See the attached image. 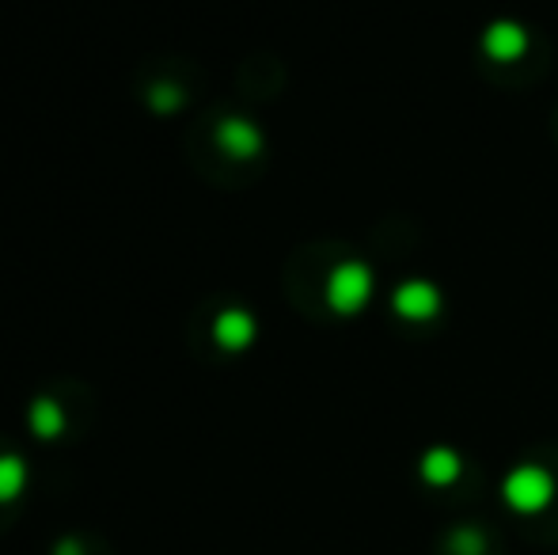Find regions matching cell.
I'll return each mask as SVG.
<instances>
[{
	"label": "cell",
	"instance_id": "3957f363",
	"mask_svg": "<svg viewBox=\"0 0 558 555\" xmlns=\"http://www.w3.org/2000/svg\"><path fill=\"white\" fill-rule=\"evenodd\" d=\"M483 50H486V58L501 61V65H513V61L524 58V50H529V31L513 20H498L486 27Z\"/></svg>",
	"mask_w": 558,
	"mask_h": 555
},
{
	"label": "cell",
	"instance_id": "5b68a950",
	"mask_svg": "<svg viewBox=\"0 0 558 555\" xmlns=\"http://www.w3.org/2000/svg\"><path fill=\"white\" fill-rule=\"evenodd\" d=\"M217 145H221L232 160H251V156L263 153V134H258V126L247 119H225L221 126H217Z\"/></svg>",
	"mask_w": 558,
	"mask_h": 555
},
{
	"label": "cell",
	"instance_id": "277c9868",
	"mask_svg": "<svg viewBox=\"0 0 558 555\" xmlns=\"http://www.w3.org/2000/svg\"><path fill=\"white\" fill-rule=\"evenodd\" d=\"M391 309L403 319H429L441 309V293H437V286H429V281H422V278L403 281V286L396 289V297H391Z\"/></svg>",
	"mask_w": 558,
	"mask_h": 555
},
{
	"label": "cell",
	"instance_id": "8992f818",
	"mask_svg": "<svg viewBox=\"0 0 558 555\" xmlns=\"http://www.w3.org/2000/svg\"><path fill=\"white\" fill-rule=\"evenodd\" d=\"M255 316L243 309H225L221 316L214 319V339L221 350H247L255 342Z\"/></svg>",
	"mask_w": 558,
	"mask_h": 555
},
{
	"label": "cell",
	"instance_id": "52a82bcc",
	"mask_svg": "<svg viewBox=\"0 0 558 555\" xmlns=\"http://www.w3.org/2000/svg\"><path fill=\"white\" fill-rule=\"evenodd\" d=\"M31 430H35V437H43V442H53V437L65 434V411H61L58 400H50V396H43V400L31 403Z\"/></svg>",
	"mask_w": 558,
	"mask_h": 555
},
{
	"label": "cell",
	"instance_id": "ba28073f",
	"mask_svg": "<svg viewBox=\"0 0 558 555\" xmlns=\"http://www.w3.org/2000/svg\"><path fill=\"white\" fill-rule=\"evenodd\" d=\"M31 472L27 460L15 457V453H0V503H15L27 487Z\"/></svg>",
	"mask_w": 558,
	"mask_h": 555
},
{
	"label": "cell",
	"instance_id": "30bf717a",
	"mask_svg": "<svg viewBox=\"0 0 558 555\" xmlns=\"http://www.w3.org/2000/svg\"><path fill=\"white\" fill-rule=\"evenodd\" d=\"M148 107H153L156 114H171L183 107V92L175 88V84H156V88H148Z\"/></svg>",
	"mask_w": 558,
	"mask_h": 555
},
{
	"label": "cell",
	"instance_id": "6da1fadb",
	"mask_svg": "<svg viewBox=\"0 0 558 555\" xmlns=\"http://www.w3.org/2000/svg\"><path fill=\"white\" fill-rule=\"evenodd\" d=\"M373 297V270L365 263H338L327 278V304L342 316L361 312Z\"/></svg>",
	"mask_w": 558,
	"mask_h": 555
},
{
	"label": "cell",
	"instance_id": "7a4b0ae2",
	"mask_svg": "<svg viewBox=\"0 0 558 555\" xmlns=\"http://www.w3.org/2000/svg\"><path fill=\"white\" fill-rule=\"evenodd\" d=\"M551 495H555V483H551V475H547L544 468L524 464V468H517V472H509L506 503L513 506V510L536 514V510H544V506L551 503Z\"/></svg>",
	"mask_w": 558,
	"mask_h": 555
},
{
	"label": "cell",
	"instance_id": "9c48e42d",
	"mask_svg": "<svg viewBox=\"0 0 558 555\" xmlns=\"http://www.w3.org/2000/svg\"><path fill=\"white\" fill-rule=\"evenodd\" d=\"M422 475L437 487H448L460 475V457L452 449H429L426 460H422Z\"/></svg>",
	"mask_w": 558,
	"mask_h": 555
},
{
	"label": "cell",
	"instance_id": "8fae6325",
	"mask_svg": "<svg viewBox=\"0 0 558 555\" xmlns=\"http://www.w3.org/2000/svg\"><path fill=\"white\" fill-rule=\"evenodd\" d=\"M53 555H84V548L76 541H61V544H53Z\"/></svg>",
	"mask_w": 558,
	"mask_h": 555
}]
</instances>
